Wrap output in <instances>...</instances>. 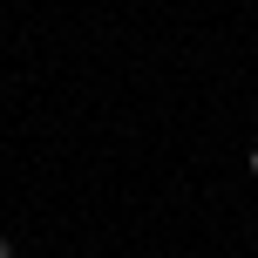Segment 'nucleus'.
Instances as JSON below:
<instances>
[{
  "label": "nucleus",
  "mask_w": 258,
  "mask_h": 258,
  "mask_svg": "<svg viewBox=\"0 0 258 258\" xmlns=\"http://www.w3.org/2000/svg\"><path fill=\"white\" fill-rule=\"evenodd\" d=\"M0 258H14V238H0Z\"/></svg>",
  "instance_id": "nucleus-2"
},
{
  "label": "nucleus",
  "mask_w": 258,
  "mask_h": 258,
  "mask_svg": "<svg viewBox=\"0 0 258 258\" xmlns=\"http://www.w3.org/2000/svg\"><path fill=\"white\" fill-rule=\"evenodd\" d=\"M245 170H251V177H258V150H245Z\"/></svg>",
  "instance_id": "nucleus-1"
}]
</instances>
